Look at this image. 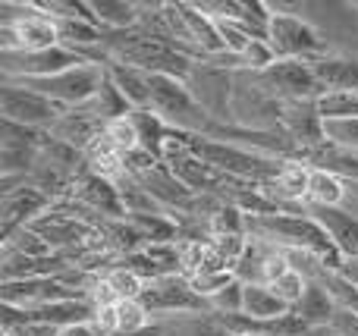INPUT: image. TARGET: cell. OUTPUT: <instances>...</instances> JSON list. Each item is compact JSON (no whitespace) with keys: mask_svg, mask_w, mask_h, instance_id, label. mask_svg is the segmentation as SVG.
<instances>
[{"mask_svg":"<svg viewBox=\"0 0 358 336\" xmlns=\"http://www.w3.org/2000/svg\"><path fill=\"white\" fill-rule=\"evenodd\" d=\"M248 236L264 239L277 249H302L308 255L321 258L327 270H340L346 258L334 245L330 233L317 224L311 214H264V217H248Z\"/></svg>","mask_w":358,"mask_h":336,"instance_id":"1","label":"cell"},{"mask_svg":"<svg viewBox=\"0 0 358 336\" xmlns=\"http://www.w3.org/2000/svg\"><path fill=\"white\" fill-rule=\"evenodd\" d=\"M57 44V22L41 10V3H0V54H29Z\"/></svg>","mask_w":358,"mask_h":336,"instance_id":"2","label":"cell"},{"mask_svg":"<svg viewBox=\"0 0 358 336\" xmlns=\"http://www.w3.org/2000/svg\"><path fill=\"white\" fill-rule=\"evenodd\" d=\"M151 85V104L148 110H155L170 129L185 132V136H208L214 119L198 107V101L192 98L185 79H173V75H148Z\"/></svg>","mask_w":358,"mask_h":336,"instance_id":"3","label":"cell"},{"mask_svg":"<svg viewBox=\"0 0 358 336\" xmlns=\"http://www.w3.org/2000/svg\"><path fill=\"white\" fill-rule=\"evenodd\" d=\"M273 10V6H271ZM267 41H271L277 60H317V57H327V38L315 29L311 22H305L302 16H292V13H271V29H267Z\"/></svg>","mask_w":358,"mask_h":336,"instance_id":"4","label":"cell"},{"mask_svg":"<svg viewBox=\"0 0 358 336\" xmlns=\"http://www.w3.org/2000/svg\"><path fill=\"white\" fill-rule=\"evenodd\" d=\"M138 302L145 305V312L151 318H164V321H182L192 314H210L208 299L192 289V283L185 277H161V280H148L138 295Z\"/></svg>","mask_w":358,"mask_h":336,"instance_id":"5","label":"cell"},{"mask_svg":"<svg viewBox=\"0 0 358 336\" xmlns=\"http://www.w3.org/2000/svg\"><path fill=\"white\" fill-rule=\"evenodd\" d=\"M192 98L198 101L204 113L220 126H233V92H236V73L220 69L210 63H195L192 73L185 75Z\"/></svg>","mask_w":358,"mask_h":336,"instance_id":"6","label":"cell"},{"mask_svg":"<svg viewBox=\"0 0 358 336\" xmlns=\"http://www.w3.org/2000/svg\"><path fill=\"white\" fill-rule=\"evenodd\" d=\"M101 82H104V66L82 63V66H73L66 73L48 75V79H25V82H16V85L31 88V92L44 94L48 101H54V104L69 110V107H85L98 94Z\"/></svg>","mask_w":358,"mask_h":336,"instance_id":"7","label":"cell"},{"mask_svg":"<svg viewBox=\"0 0 358 336\" xmlns=\"http://www.w3.org/2000/svg\"><path fill=\"white\" fill-rule=\"evenodd\" d=\"M66 107L48 101L44 94L31 92L25 85H16V82H3L0 85V119H10V123L29 126V129L38 132H50L54 123L63 117Z\"/></svg>","mask_w":358,"mask_h":336,"instance_id":"8","label":"cell"},{"mask_svg":"<svg viewBox=\"0 0 358 336\" xmlns=\"http://www.w3.org/2000/svg\"><path fill=\"white\" fill-rule=\"evenodd\" d=\"M0 75L3 82H25V79H48V75L66 73L73 66H82V57L76 50L63 48H48V50H29V54H0Z\"/></svg>","mask_w":358,"mask_h":336,"instance_id":"9","label":"cell"},{"mask_svg":"<svg viewBox=\"0 0 358 336\" xmlns=\"http://www.w3.org/2000/svg\"><path fill=\"white\" fill-rule=\"evenodd\" d=\"M255 75L280 101H317L324 94V85L317 82L311 63L305 60H277L264 73H255Z\"/></svg>","mask_w":358,"mask_h":336,"instance_id":"10","label":"cell"},{"mask_svg":"<svg viewBox=\"0 0 358 336\" xmlns=\"http://www.w3.org/2000/svg\"><path fill=\"white\" fill-rule=\"evenodd\" d=\"M88 299V295L69 289L57 277H41V280H16V283H0V302L22 312H35L44 305H57V302H73Z\"/></svg>","mask_w":358,"mask_h":336,"instance_id":"11","label":"cell"},{"mask_svg":"<svg viewBox=\"0 0 358 336\" xmlns=\"http://www.w3.org/2000/svg\"><path fill=\"white\" fill-rule=\"evenodd\" d=\"M69 198L85 207L88 214H98L101 220H126V207H123V198H120L117 182L104 180V176H94L92 170H85L76 180Z\"/></svg>","mask_w":358,"mask_h":336,"instance_id":"12","label":"cell"},{"mask_svg":"<svg viewBox=\"0 0 358 336\" xmlns=\"http://www.w3.org/2000/svg\"><path fill=\"white\" fill-rule=\"evenodd\" d=\"M50 205H54V198L44 195L41 189L29 186V182H22L19 189L6 192L3 201H0V226H3V239H10L13 233L31 226L44 211H50Z\"/></svg>","mask_w":358,"mask_h":336,"instance_id":"13","label":"cell"},{"mask_svg":"<svg viewBox=\"0 0 358 336\" xmlns=\"http://www.w3.org/2000/svg\"><path fill=\"white\" fill-rule=\"evenodd\" d=\"M73 268L66 255H48V258H29V255H16V251H3L0 261V277L3 283H16V280H41V277H60Z\"/></svg>","mask_w":358,"mask_h":336,"instance_id":"14","label":"cell"},{"mask_svg":"<svg viewBox=\"0 0 358 336\" xmlns=\"http://www.w3.org/2000/svg\"><path fill=\"white\" fill-rule=\"evenodd\" d=\"M101 129H104V123L88 107H69V110H63V117L57 119L48 136L85 154V148L101 136Z\"/></svg>","mask_w":358,"mask_h":336,"instance_id":"15","label":"cell"},{"mask_svg":"<svg viewBox=\"0 0 358 336\" xmlns=\"http://www.w3.org/2000/svg\"><path fill=\"white\" fill-rule=\"evenodd\" d=\"M308 214L330 233L346 261H358V217L346 207H308Z\"/></svg>","mask_w":358,"mask_h":336,"instance_id":"16","label":"cell"},{"mask_svg":"<svg viewBox=\"0 0 358 336\" xmlns=\"http://www.w3.org/2000/svg\"><path fill=\"white\" fill-rule=\"evenodd\" d=\"M311 69L324 92H358V57L327 54L311 60Z\"/></svg>","mask_w":358,"mask_h":336,"instance_id":"17","label":"cell"},{"mask_svg":"<svg viewBox=\"0 0 358 336\" xmlns=\"http://www.w3.org/2000/svg\"><path fill=\"white\" fill-rule=\"evenodd\" d=\"M179 13H182L185 25H189V35H192V41H195V48L201 50V60L217 57V54H227L223 38H220V31H217V22L208 16V13H201L195 3H179Z\"/></svg>","mask_w":358,"mask_h":336,"instance_id":"18","label":"cell"},{"mask_svg":"<svg viewBox=\"0 0 358 336\" xmlns=\"http://www.w3.org/2000/svg\"><path fill=\"white\" fill-rule=\"evenodd\" d=\"M336 312H340V308H336L334 295H330L321 283H308L302 302L292 308V314H296L299 321H305L311 330H327L330 321L336 318Z\"/></svg>","mask_w":358,"mask_h":336,"instance_id":"19","label":"cell"},{"mask_svg":"<svg viewBox=\"0 0 358 336\" xmlns=\"http://www.w3.org/2000/svg\"><path fill=\"white\" fill-rule=\"evenodd\" d=\"M104 69H107V75L113 79V85L123 92V98L132 104V110H148V104H151L148 73L129 66V63H120V60H110Z\"/></svg>","mask_w":358,"mask_h":336,"instance_id":"20","label":"cell"},{"mask_svg":"<svg viewBox=\"0 0 358 336\" xmlns=\"http://www.w3.org/2000/svg\"><path fill=\"white\" fill-rule=\"evenodd\" d=\"M349 201V189L346 180H340L336 173L321 167H311L308 173V198L305 205L308 207H343Z\"/></svg>","mask_w":358,"mask_h":336,"instance_id":"21","label":"cell"},{"mask_svg":"<svg viewBox=\"0 0 358 336\" xmlns=\"http://www.w3.org/2000/svg\"><path fill=\"white\" fill-rule=\"evenodd\" d=\"M242 314L258 321V324H277L286 314H292V308L283 299H277L267 286L252 283V286H245V308H242Z\"/></svg>","mask_w":358,"mask_h":336,"instance_id":"22","label":"cell"},{"mask_svg":"<svg viewBox=\"0 0 358 336\" xmlns=\"http://www.w3.org/2000/svg\"><path fill=\"white\" fill-rule=\"evenodd\" d=\"M85 107H88V110H92L104 126H107V123H113V119L129 117V113H132V104L123 98V92H120V88L113 85V79L107 75V69H104V82H101L98 94H94V98L88 101Z\"/></svg>","mask_w":358,"mask_h":336,"instance_id":"23","label":"cell"},{"mask_svg":"<svg viewBox=\"0 0 358 336\" xmlns=\"http://www.w3.org/2000/svg\"><path fill=\"white\" fill-rule=\"evenodd\" d=\"M92 13L104 31H126L138 25V3L126 0H92Z\"/></svg>","mask_w":358,"mask_h":336,"instance_id":"24","label":"cell"},{"mask_svg":"<svg viewBox=\"0 0 358 336\" xmlns=\"http://www.w3.org/2000/svg\"><path fill=\"white\" fill-rule=\"evenodd\" d=\"M129 119L136 123V132H138V145H142L148 154H155L157 161H161L164 154V142H167L170 136V126L164 123L161 117H157L155 110H132Z\"/></svg>","mask_w":358,"mask_h":336,"instance_id":"25","label":"cell"},{"mask_svg":"<svg viewBox=\"0 0 358 336\" xmlns=\"http://www.w3.org/2000/svg\"><path fill=\"white\" fill-rule=\"evenodd\" d=\"M315 110L321 123L327 119H352L358 117V92H324L315 101Z\"/></svg>","mask_w":358,"mask_h":336,"instance_id":"26","label":"cell"},{"mask_svg":"<svg viewBox=\"0 0 358 336\" xmlns=\"http://www.w3.org/2000/svg\"><path fill=\"white\" fill-rule=\"evenodd\" d=\"M155 324L145 305L138 299H123L117 302V336H138Z\"/></svg>","mask_w":358,"mask_h":336,"instance_id":"27","label":"cell"},{"mask_svg":"<svg viewBox=\"0 0 358 336\" xmlns=\"http://www.w3.org/2000/svg\"><path fill=\"white\" fill-rule=\"evenodd\" d=\"M101 280L107 283V286L117 293V299H138L145 289V280L138 274H132L129 268H123V264H110L107 270H101Z\"/></svg>","mask_w":358,"mask_h":336,"instance_id":"28","label":"cell"},{"mask_svg":"<svg viewBox=\"0 0 358 336\" xmlns=\"http://www.w3.org/2000/svg\"><path fill=\"white\" fill-rule=\"evenodd\" d=\"M210 314H220V318H233V314H242L245 308V283L242 280H229L223 289H217L208 299Z\"/></svg>","mask_w":358,"mask_h":336,"instance_id":"29","label":"cell"},{"mask_svg":"<svg viewBox=\"0 0 358 336\" xmlns=\"http://www.w3.org/2000/svg\"><path fill=\"white\" fill-rule=\"evenodd\" d=\"M317 283H321V286L334 295V302H336V308H340V312L358 314V286H352V283H349L340 270H327V274H324Z\"/></svg>","mask_w":358,"mask_h":336,"instance_id":"30","label":"cell"},{"mask_svg":"<svg viewBox=\"0 0 358 336\" xmlns=\"http://www.w3.org/2000/svg\"><path fill=\"white\" fill-rule=\"evenodd\" d=\"M3 251H16V255H29V258H48L54 255V249L48 245V239L38 230L25 226V230L13 233L10 239H3Z\"/></svg>","mask_w":358,"mask_h":336,"instance_id":"31","label":"cell"},{"mask_svg":"<svg viewBox=\"0 0 358 336\" xmlns=\"http://www.w3.org/2000/svg\"><path fill=\"white\" fill-rule=\"evenodd\" d=\"M308 277L305 274H299L296 268H289V270H283V274L277 277V280H271L267 283V289H271L277 299H283L289 308H296L299 302H302V295H305V289H308Z\"/></svg>","mask_w":358,"mask_h":336,"instance_id":"32","label":"cell"},{"mask_svg":"<svg viewBox=\"0 0 358 336\" xmlns=\"http://www.w3.org/2000/svg\"><path fill=\"white\" fill-rule=\"evenodd\" d=\"M324 142H327L330 148L358 154V117H352V119H327V123H324Z\"/></svg>","mask_w":358,"mask_h":336,"instance_id":"33","label":"cell"},{"mask_svg":"<svg viewBox=\"0 0 358 336\" xmlns=\"http://www.w3.org/2000/svg\"><path fill=\"white\" fill-rule=\"evenodd\" d=\"M104 136L110 138L113 145H117L123 154H132V151H138L142 145H138V132H136V123H132L129 117L123 119H113V123L104 126Z\"/></svg>","mask_w":358,"mask_h":336,"instance_id":"34","label":"cell"},{"mask_svg":"<svg viewBox=\"0 0 358 336\" xmlns=\"http://www.w3.org/2000/svg\"><path fill=\"white\" fill-rule=\"evenodd\" d=\"M334 336H358V314H349V312H336V318L330 321L327 327Z\"/></svg>","mask_w":358,"mask_h":336,"instance_id":"35","label":"cell"},{"mask_svg":"<svg viewBox=\"0 0 358 336\" xmlns=\"http://www.w3.org/2000/svg\"><path fill=\"white\" fill-rule=\"evenodd\" d=\"M340 274L346 277L352 286H358V261H343V268H340Z\"/></svg>","mask_w":358,"mask_h":336,"instance_id":"36","label":"cell"}]
</instances>
